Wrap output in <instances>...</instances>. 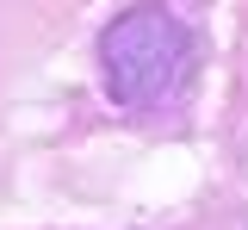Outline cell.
Segmentation results:
<instances>
[{
	"label": "cell",
	"mask_w": 248,
	"mask_h": 230,
	"mask_svg": "<svg viewBox=\"0 0 248 230\" xmlns=\"http://www.w3.org/2000/svg\"><path fill=\"white\" fill-rule=\"evenodd\" d=\"M99 63H106V94L118 106H155L161 94H174L186 68V32L161 6H130L124 19L106 25Z\"/></svg>",
	"instance_id": "6da1fadb"
}]
</instances>
